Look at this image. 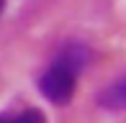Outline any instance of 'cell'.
<instances>
[{
  "instance_id": "1",
  "label": "cell",
  "mask_w": 126,
  "mask_h": 123,
  "mask_svg": "<svg viewBox=\"0 0 126 123\" xmlns=\"http://www.w3.org/2000/svg\"><path fill=\"white\" fill-rule=\"evenodd\" d=\"M77 74L80 72L72 64L57 59L44 69V74L39 77V92L49 100L51 105H67L72 98H75L77 90Z\"/></svg>"
},
{
  "instance_id": "2",
  "label": "cell",
  "mask_w": 126,
  "mask_h": 123,
  "mask_svg": "<svg viewBox=\"0 0 126 123\" xmlns=\"http://www.w3.org/2000/svg\"><path fill=\"white\" fill-rule=\"evenodd\" d=\"M95 103H98L103 110H111V113L126 110V77H118L116 82L106 85L95 95Z\"/></svg>"
},
{
  "instance_id": "3",
  "label": "cell",
  "mask_w": 126,
  "mask_h": 123,
  "mask_svg": "<svg viewBox=\"0 0 126 123\" xmlns=\"http://www.w3.org/2000/svg\"><path fill=\"white\" fill-rule=\"evenodd\" d=\"M0 123H47V115L39 108H23V110H8L0 115Z\"/></svg>"
}]
</instances>
